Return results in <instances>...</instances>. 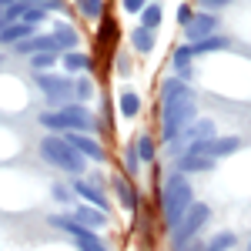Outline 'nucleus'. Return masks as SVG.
I'll list each match as a JSON object with an SVG mask.
<instances>
[{"label": "nucleus", "mask_w": 251, "mask_h": 251, "mask_svg": "<svg viewBox=\"0 0 251 251\" xmlns=\"http://www.w3.org/2000/svg\"><path fill=\"white\" fill-rule=\"evenodd\" d=\"M161 201H164V221H168V228H177L181 221H184V214L191 211V184L181 177V174H171L168 181H164V194H161Z\"/></svg>", "instance_id": "nucleus-1"}, {"label": "nucleus", "mask_w": 251, "mask_h": 251, "mask_svg": "<svg viewBox=\"0 0 251 251\" xmlns=\"http://www.w3.org/2000/svg\"><path fill=\"white\" fill-rule=\"evenodd\" d=\"M40 157L50 161L54 168L71 171V174H80V171H84V161H87V157L77 154L64 137H44V141H40Z\"/></svg>", "instance_id": "nucleus-2"}, {"label": "nucleus", "mask_w": 251, "mask_h": 251, "mask_svg": "<svg viewBox=\"0 0 251 251\" xmlns=\"http://www.w3.org/2000/svg\"><path fill=\"white\" fill-rule=\"evenodd\" d=\"M191 121H194V94L191 91L174 97V100H168V104H164V141H174Z\"/></svg>", "instance_id": "nucleus-3"}, {"label": "nucleus", "mask_w": 251, "mask_h": 251, "mask_svg": "<svg viewBox=\"0 0 251 251\" xmlns=\"http://www.w3.org/2000/svg\"><path fill=\"white\" fill-rule=\"evenodd\" d=\"M40 124L50 131H71V134H84L87 127H94V117L87 114L80 104H67L57 114H40Z\"/></svg>", "instance_id": "nucleus-4"}, {"label": "nucleus", "mask_w": 251, "mask_h": 251, "mask_svg": "<svg viewBox=\"0 0 251 251\" xmlns=\"http://www.w3.org/2000/svg\"><path fill=\"white\" fill-rule=\"evenodd\" d=\"M208 221H211V208H208V204H198V201H194L191 211L184 214V221H181V225L174 228V251H184V248H188V241H191V238L201 231V228H204Z\"/></svg>", "instance_id": "nucleus-5"}, {"label": "nucleus", "mask_w": 251, "mask_h": 251, "mask_svg": "<svg viewBox=\"0 0 251 251\" xmlns=\"http://www.w3.org/2000/svg\"><path fill=\"white\" fill-rule=\"evenodd\" d=\"M50 225L71 234V238H74V241L80 245V251H107V248H104V245H100V241L94 238V234L87 231V228H80L74 218H50Z\"/></svg>", "instance_id": "nucleus-6"}, {"label": "nucleus", "mask_w": 251, "mask_h": 251, "mask_svg": "<svg viewBox=\"0 0 251 251\" xmlns=\"http://www.w3.org/2000/svg\"><path fill=\"white\" fill-rule=\"evenodd\" d=\"M241 148V137H211V141H204V144H194V148H188V151H194V154H204L211 157V161H218V157L225 154H234Z\"/></svg>", "instance_id": "nucleus-7"}, {"label": "nucleus", "mask_w": 251, "mask_h": 251, "mask_svg": "<svg viewBox=\"0 0 251 251\" xmlns=\"http://www.w3.org/2000/svg\"><path fill=\"white\" fill-rule=\"evenodd\" d=\"M214 27H218L214 14H194V20L184 27V37L191 40V44H201V40L214 37Z\"/></svg>", "instance_id": "nucleus-8"}, {"label": "nucleus", "mask_w": 251, "mask_h": 251, "mask_svg": "<svg viewBox=\"0 0 251 251\" xmlns=\"http://www.w3.org/2000/svg\"><path fill=\"white\" fill-rule=\"evenodd\" d=\"M77 154H84V157H94V161H104V148L97 144L94 137H87V134H67L64 137Z\"/></svg>", "instance_id": "nucleus-9"}, {"label": "nucleus", "mask_w": 251, "mask_h": 251, "mask_svg": "<svg viewBox=\"0 0 251 251\" xmlns=\"http://www.w3.org/2000/svg\"><path fill=\"white\" fill-rule=\"evenodd\" d=\"M37 84H40V91L50 97V100H60V97H67V91H71V80L54 77V74H40Z\"/></svg>", "instance_id": "nucleus-10"}, {"label": "nucleus", "mask_w": 251, "mask_h": 251, "mask_svg": "<svg viewBox=\"0 0 251 251\" xmlns=\"http://www.w3.org/2000/svg\"><path fill=\"white\" fill-rule=\"evenodd\" d=\"M60 44L57 37H30V40H24V44H17V50H24V54H54Z\"/></svg>", "instance_id": "nucleus-11"}, {"label": "nucleus", "mask_w": 251, "mask_h": 251, "mask_svg": "<svg viewBox=\"0 0 251 251\" xmlns=\"http://www.w3.org/2000/svg\"><path fill=\"white\" fill-rule=\"evenodd\" d=\"M30 34H34V27L30 24H7L3 30H0V44H24V40H30Z\"/></svg>", "instance_id": "nucleus-12"}, {"label": "nucleus", "mask_w": 251, "mask_h": 251, "mask_svg": "<svg viewBox=\"0 0 251 251\" xmlns=\"http://www.w3.org/2000/svg\"><path fill=\"white\" fill-rule=\"evenodd\" d=\"M228 47H231V40H228V37H221V34H214V37L201 40V44H188L191 57H194V54H214V50H228Z\"/></svg>", "instance_id": "nucleus-13"}, {"label": "nucleus", "mask_w": 251, "mask_h": 251, "mask_svg": "<svg viewBox=\"0 0 251 251\" xmlns=\"http://www.w3.org/2000/svg\"><path fill=\"white\" fill-rule=\"evenodd\" d=\"M181 137L191 141V148H194V144H204V141H211V137H214V121H198L191 131H184Z\"/></svg>", "instance_id": "nucleus-14"}, {"label": "nucleus", "mask_w": 251, "mask_h": 251, "mask_svg": "<svg viewBox=\"0 0 251 251\" xmlns=\"http://www.w3.org/2000/svg\"><path fill=\"white\" fill-rule=\"evenodd\" d=\"M74 194H84V198H87V201L94 204L97 211H107V198L97 191L94 184H87V181H74Z\"/></svg>", "instance_id": "nucleus-15"}, {"label": "nucleus", "mask_w": 251, "mask_h": 251, "mask_svg": "<svg viewBox=\"0 0 251 251\" xmlns=\"http://www.w3.org/2000/svg\"><path fill=\"white\" fill-rule=\"evenodd\" d=\"M74 214H77L80 228H87V231H94V228H104V225H107L104 211H97V208H77Z\"/></svg>", "instance_id": "nucleus-16"}, {"label": "nucleus", "mask_w": 251, "mask_h": 251, "mask_svg": "<svg viewBox=\"0 0 251 251\" xmlns=\"http://www.w3.org/2000/svg\"><path fill=\"white\" fill-rule=\"evenodd\" d=\"M214 161L204 154H194V151H184L181 154V171H211Z\"/></svg>", "instance_id": "nucleus-17"}, {"label": "nucleus", "mask_w": 251, "mask_h": 251, "mask_svg": "<svg viewBox=\"0 0 251 251\" xmlns=\"http://www.w3.org/2000/svg\"><path fill=\"white\" fill-rule=\"evenodd\" d=\"M114 191H117V198H121V204L127 208V211H137V191L124 181V177H114Z\"/></svg>", "instance_id": "nucleus-18"}, {"label": "nucleus", "mask_w": 251, "mask_h": 251, "mask_svg": "<svg viewBox=\"0 0 251 251\" xmlns=\"http://www.w3.org/2000/svg\"><path fill=\"white\" fill-rule=\"evenodd\" d=\"M131 44H134V50L148 54V50H154V34H151L148 27H134V30H131Z\"/></svg>", "instance_id": "nucleus-19"}, {"label": "nucleus", "mask_w": 251, "mask_h": 251, "mask_svg": "<svg viewBox=\"0 0 251 251\" xmlns=\"http://www.w3.org/2000/svg\"><path fill=\"white\" fill-rule=\"evenodd\" d=\"M181 94H188V84H184V80L171 77V80H164V84H161V97H164V104L174 100V97H181Z\"/></svg>", "instance_id": "nucleus-20"}, {"label": "nucleus", "mask_w": 251, "mask_h": 251, "mask_svg": "<svg viewBox=\"0 0 251 251\" xmlns=\"http://www.w3.org/2000/svg\"><path fill=\"white\" fill-rule=\"evenodd\" d=\"M234 241H238L234 231H218L211 241H208V251H228V248H234Z\"/></svg>", "instance_id": "nucleus-21"}, {"label": "nucleus", "mask_w": 251, "mask_h": 251, "mask_svg": "<svg viewBox=\"0 0 251 251\" xmlns=\"http://www.w3.org/2000/svg\"><path fill=\"white\" fill-rule=\"evenodd\" d=\"M137 111H141V97H137L134 91H124V94H121V114L134 117Z\"/></svg>", "instance_id": "nucleus-22"}, {"label": "nucleus", "mask_w": 251, "mask_h": 251, "mask_svg": "<svg viewBox=\"0 0 251 251\" xmlns=\"http://www.w3.org/2000/svg\"><path fill=\"white\" fill-rule=\"evenodd\" d=\"M64 67H67V71H87V67H91V57L67 50V54H64Z\"/></svg>", "instance_id": "nucleus-23"}, {"label": "nucleus", "mask_w": 251, "mask_h": 251, "mask_svg": "<svg viewBox=\"0 0 251 251\" xmlns=\"http://www.w3.org/2000/svg\"><path fill=\"white\" fill-rule=\"evenodd\" d=\"M137 157H141V161H154V141L148 134L137 137Z\"/></svg>", "instance_id": "nucleus-24"}, {"label": "nucleus", "mask_w": 251, "mask_h": 251, "mask_svg": "<svg viewBox=\"0 0 251 251\" xmlns=\"http://www.w3.org/2000/svg\"><path fill=\"white\" fill-rule=\"evenodd\" d=\"M77 7H80L84 17H104V3L100 0H80Z\"/></svg>", "instance_id": "nucleus-25"}, {"label": "nucleus", "mask_w": 251, "mask_h": 251, "mask_svg": "<svg viewBox=\"0 0 251 251\" xmlns=\"http://www.w3.org/2000/svg\"><path fill=\"white\" fill-rule=\"evenodd\" d=\"M157 24H161V7H157V3H148V7H144V27L154 30Z\"/></svg>", "instance_id": "nucleus-26"}, {"label": "nucleus", "mask_w": 251, "mask_h": 251, "mask_svg": "<svg viewBox=\"0 0 251 251\" xmlns=\"http://www.w3.org/2000/svg\"><path fill=\"white\" fill-rule=\"evenodd\" d=\"M57 44L60 47H74V44H77V34L64 24V27H57Z\"/></svg>", "instance_id": "nucleus-27"}, {"label": "nucleus", "mask_w": 251, "mask_h": 251, "mask_svg": "<svg viewBox=\"0 0 251 251\" xmlns=\"http://www.w3.org/2000/svg\"><path fill=\"white\" fill-rule=\"evenodd\" d=\"M188 64H191V50L181 47V50L174 54V67H177V71H188Z\"/></svg>", "instance_id": "nucleus-28"}, {"label": "nucleus", "mask_w": 251, "mask_h": 251, "mask_svg": "<svg viewBox=\"0 0 251 251\" xmlns=\"http://www.w3.org/2000/svg\"><path fill=\"white\" fill-rule=\"evenodd\" d=\"M27 7H30V3H10V10H7V14H3V17L7 20H24V14H27Z\"/></svg>", "instance_id": "nucleus-29"}, {"label": "nucleus", "mask_w": 251, "mask_h": 251, "mask_svg": "<svg viewBox=\"0 0 251 251\" xmlns=\"http://www.w3.org/2000/svg\"><path fill=\"white\" fill-rule=\"evenodd\" d=\"M121 7H124L127 14H144V7H148V3H144V0H124Z\"/></svg>", "instance_id": "nucleus-30"}, {"label": "nucleus", "mask_w": 251, "mask_h": 251, "mask_svg": "<svg viewBox=\"0 0 251 251\" xmlns=\"http://www.w3.org/2000/svg\"><path fill=\"white\" fill-rule=\"evenodd\" d=\"M30 64H34L37 71H44V67H50V64H54V54H37V57H30Z\"/></svg>", "instance_id": "nucleus-31"}, {"label": "nucleus", "mask_w": 251, "mask_h": 251, "mask_svg": "<svg viewBox=\"0 0 251 251\" xmlns=\"http://www.w3.org/2000/svg\"><path fill=\"white\" fill-rule=\"evenodd\" d=\"M177 20H181V24L188 27V24L194 20V10H191V7H184V3H181V7H177Z\"/></svg>", "instance_id": "nucleus-32"}, {"label": "nucleus", "mask_w": 251, "mask_h": 251, "mask_svg": "<svg viewBox=\"0 0 251 251\" xmlns=\"http://www.w3.org/2000/svg\"><path fill=\"white\" fill-rule=\"evenodd\" d=\"M91 94H94V84H91V80H80V84H77V97H80V100H87Z\"/></svg>", "instance_id": "nucleus-33"}, {"label": "nucleus", "mask_w": 251, "mask_h": 251, "mask_svg": "<svg viewBox=\"0 0 251 251\" xmlns=\"http://www.w3.org/2000/svg\"><path fill=\"white\" fill-rule=\"evenodd\" d=\"M124 161H127V171H137V161H141V157H137V148H131Z\"/></svg>", "instance_id": "nucleus-34"}, {"label": "nucleus", "mask_w": 251, "mask_h": 251, "mask_svg": "<svg viewBox=\"0 0 251 251\" xmlns=\"http://www.w3.org/2000/svg\"><path fill=\"white\" fill-rule=\"evenodd\" d=\"M201 7H204V14H208V10H221V7H228V3H225V0H204Z\"/></svg>", "instance_id": "nucleus-35"}, {"label": "nucleus", "mask_w": 251, "mask_h": 251, "mask_svg": "<svg viewBox=\"0 0 251 251\" xmlns=\"http://www.w3.org/2000/svg\"><path fill=\"white\" fill-rule=\"evenodd\" d=\"M54 198H57V201H71V194H67V188H60V184H54Z\"/></svg>", "instance_id": "nucleus-36"}, {"label": "nucleus", "mask_w": 251, "mask_h": 251, "mask_svg": "<svg viewBox=\"0 0 251 251\" xmlns=\"http://www.w3.org/2000/svg\"><path fill=\"white\" fill-rule=\"evenodd\" d=\"M104 40H114V20H104Z\"/></svg>", "instance_id": "nucleus-37"}, {"label": "nucleus", "mask_w": 251, "mask_h": 251, "mask_svg": "<svg viewBox=\"0 0 251 251\" xmlns=\"http://www.w3.org/2000/svg\"><path fill=\"white\" fill-rule=\"evenodd\" d=\"M7 10H10V3H0V17H3V14H7Z\"/></svg>", "instance_id": "nucleus-38"}, {"label": "nucleus", "mask_w": 251, "mask_h": 251, "mask_svg": "<svg viewBox=\"0 0 251 251\" xmlns=\"http://www.w3.org/2000/svg\"><path fill=\"white\" fill-rule=\"evenodd\" d=\"M248 251H251V241H248Z\"/></svg>", "instance_id": "nucleus-39"}]
</instances>
